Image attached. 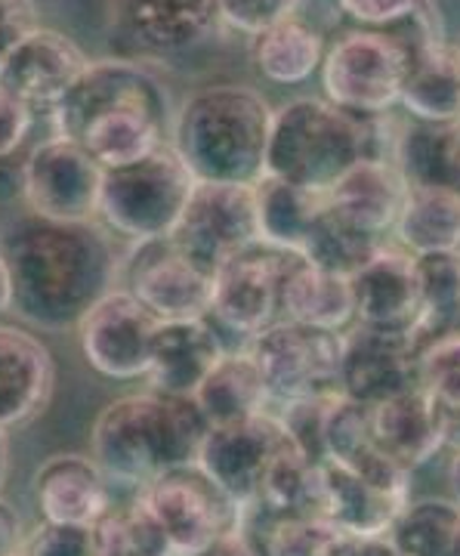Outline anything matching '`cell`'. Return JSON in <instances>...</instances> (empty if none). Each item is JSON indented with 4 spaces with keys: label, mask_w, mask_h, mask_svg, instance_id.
Listing matches in <instances>:
<instances>
[{
    "label": "cell",
    "mask_w": 460,
    "mask_h": 556,
    "mask_svg": "<svg viewBox=\"0 0 460 556\" xmlns=\"http://www.w3.org/2000/svg\"><path fill=\"white\" fill-rule=\"evenodd\" d=\"M0 257L10 273V313L40 331L78 328L118 288L120 260L93 219L62 223L25 214L0 232Z\"/></svg>",
    "instance_id": "6da1fadb"
},
{
    "label": "cell",
    "mask_w": 460,
    "mask_h": 556,
    "mask_svg": "<svg viewBox=\"0 0 460 556\" xmlns=\"http://www.w3.org/2000/svg\"><path fill=\"white\" fill-rule=\"evenodd\" d=\"M210 424L192 396L130 393L105 405L93 424L90 457L112 485L140 492L167 470L199 460L201 442Z\"/></svg>",
    "instance_id": "7a4b0ae2"
},
{
    "label": "cell",
    "mask_w": 460,
    "mask_h": 556,
    "mask_svg": "<svg viewBox=\"0 0 460 556\" xmlns=\"http://www.w3.org/2000/svg\"><path fill=\"white\" fill-rule=\"evenodd\" d=\"M272 112L254 87H201L177 109L170 146L199 182L257 186L266 177Z\"/></svg>",
    "instance_id": "3957f363"
},
{
    "label": "cell",
    "mask_w": 460,
    "mask_h": 556,
    "mask_svg": "<svg viewBox=\"0 0 460 556\" xmlns=\"http://www.w3.org/2000/svg\"><path fill=\"white\" fill-rule=\"evenodd\" d=\"M365 159V124L319 97H297L272 112L266 177L328 192Z\"/></svg>",
    "instance_id": "277c9868"
},
{
    "label": "cell",
    "mask_w": 460,
    "mask_h": 556,
    "mask_svg": "<svg viewBox=\"0 0 460 556\" xmlns=\"http://www.w3.org/2000/svg\"><path fill=\"white\" fill-rule=\"evenodd\" d=\"M199 179L164 142L140 161L105 167L97 217L133 241L170 239Z\"/></svg>",
    "instance_id": "5b68a950"
},
{
    "label": "cell",
    "mask_w": 460,
    "mask_h": 556,
    "mask_svg": "<svg viewBox=\"0 0 460 556\" xmlns=\"http://www.w3.org/2000/svg\"><path fill=\"white\" fill-rule=\"evenodd\" d=\"M408 53L393 31L368 28L343 35L321 60L324 100L356 118L393 112L401 100Z\"/></svg>",
    "instance_id": "8992f818"
},
{
    "label": "cell",
    "mask_w": 460,
    "mask_h": 556,
    "mask_svg": "<svg viewBox=\"0 0 460 556\" xmlns=\"http://www.w3.org/2000/svg\"><path fill=\"white\" fill-rule=\"evenodd\" d=\"M133 501L155 519L174 556L201 554L217 538L241 529V507L199 464L167 470L142 485Z\"/></svg>",
    "instance_id": "52a82bcc"
},
{
    "label": "cell",
    "mask_w": 460,
    "mask_h": 556,
    "mask_svg": "<svg viewBox=\"0 0 460 556\" xmlns=\"http://www.w3.org/2000/svg\"><path fill=\"white\" fill-rule=\"evenodd\" d=\"M170 241L210 276L260 239L257 189L235 182H195Z\"/></svg>",
    "instance_id": "ba28073f"
},
{
    "label": "cell",
    "mask_w": 460,
    "mask_h": 556,
    "mask_svg": "<svg viewBox=\"0 0 460 556\" xmlns=\"http://www.w3.org/2000/svg\"><path fill=\"white\" fill-rule=\"evenodd\" d=\"M257 358L260 375L269 390V402H297V399L341 393L337 390V362H341V334L297 325L281 318L247 343Z\"/></svg>",
    "instance_id": "9c48e42d"
},
{
    "label": "cell",
    "mask_w": 460,
    "mask_h": 556,
    "mask_svg": "<svg viewBox=\"0 0 460 556\" xmlns=\"http://www.w3.org/2000/svg\"><path fill=\"white\" fill-rule=\"evenodd\" d=\"M217 0H108V31L124 60H170L217 31Z\"/></svg>",
    "instance_id": "30bf717a"
},
{
    "label": "cell",
    "mask_w": 460,
    "mask_h": 556,
    "mask_svg": "<svg viewBox=\"0 0 460 556\" xmlns=\"http://www.w3.org/2000/svg\"><path fill=\"white\" fill-rule=\"evenodd\" d=\"M297 254L272 248L266 241L251 244L232 260H226L214 273V303L210 316L229 334H239L247 343L266 328L279 325L281 288Z\"/></svg>",
    "instance_id": "8fae6325"
},
{
    "label": "cell",
    "mask_w": 460,
    "mask_h": 556,
    "mask_svg": "<svg viewBox=\"0 0 460 556\" xmlns=\"http://www.w3.org/2000/svg\"><path fill=\"white\" fill-rule=\"evenodd\" d=\"M100 189V161L75 139H43L22 164V199L38 217L62 223L97 219Z\"/></svg>",
    "instance_id": "7c38bea8"
},
{
    "label": "cell",
    "mask_w": 460,
    "mask_h": 556,
    "mask_svg": "<svg viewBox=\"0 0 460 556\" xmlns=\"http://www.w3.org/2000/svg\"><path fill=\"white\" fill-rule=\"evenodd\" d=\"M118 278L158 321L207 318L214 303V276L182 254L170 239L137 241L120 263Z\"/></svg>",
    "instance_id": "4fadbf2b"
},
{
    "label": "cell",
    "mask_w": 460,
    "mask_h": 556,
    "mask_svg": "<svg viewBox=\"0 0 460 556\" xmlns=\"http://www.w3.org/2000/svg\"><path fill=\"white\" fill-rule=\"evenodd\" d=\"M118 109H149L155 115L174 118L167 87L142 62L124 56L90 62L87 72L75 80V87L62 97L50 115L56 137L78 139L90 121Z\"/></svg>",
    "instance_id": "5bb4252c"
},
{
    "label": "cell",
    "mask_w": 460,
    "mask_h": 556,
    "mask_svg": "<svg viewBox=\"0 0 460 556\" xmlns=\"http://www.w3.org/2000/svg\"><path fill=\"white\" fill-rule=\"evenodd\" d=\"M288 445L291 437L284 433L279 415L263 412L235 424L210 427L195 464L244 510L254 504L272 460Z\"/></svg>",
    "instance_id": "9a60e30c"
},
{
    "label": "cell",
    "mask_w": 460,
    "mask_h": 556,
    "mask_svg": "<svg viewBox=\"0 0 460 556\" xmlns=\"http://www.w3.org/2000/svg\"><path fill=\"white\" fill-rule=\"evenodd\" d=\"M158 325V318L130 291L115 288L80 318L78 334L84 358L102 378H145L152 368V340Z\"/></svg>",
    "instance_id": "2e32d148"
},
{
    "label": "cell",
    "mask_w": 460,
    "mask_h": 556,
    "mask_svg": "<svg viewBox=\"0 0 460 556\" xmlns=\"http://www.w3.org/2000/svg\"><path fill=\"white\" fill-rule=\"evenodd\" d=\"M414 22L418 28L411 35L393 31L408 53L399 105L426 124H455L460 115V47L445 40L426 0Z\"/></svg>",
    "instance_id": "e0dca14e"
},
{
    "label": "cell",
    "mask_w": 460,
    "mask_h": 556,
    "mask_svg": "<svg viewBox=\"0 0 460 556\" xmlns=\"http://www.w3.org/2000/svg\"><path fill=\"white\" fill-rule=\"evenodd\" d=\"M418 387V350L408 334L378 331L353 321L341 334L337 390L359 405H381Z\"/></svg>",
    "instance_id": "ac0fdd59"
},
{
    "label": "cell",
    "mask_w": 460,
    "mask_h": 556,
    "mask_svg": "<svg viewBox=\"0 0 460 556\" xmlns=\"http://www.w3.org/2000/svg\"><path fill=\"white\" fill-rule=\"evenodd\" d=\"M349 278L359 325L408 338L414 334L421 318V278L414 254L399 244H381Z\"/></svg>",
    "instance_id": "d6986e66"
},
{
    "label": "cell",
    "mask_w": 460,
    "mask_h": 556,
    "mask_svg": "<svg viewBox=\"0 0 460 556\" xmlns=\"http://www.w3.org/2000/svg\"><path fill=\"white\" fill-rule=\"evenodd\" d=\"M90 60L78 43L53 28H35L13 47L0 65V87L25 102L31 112H53L62 97L87 72Z\"/></svg>",
    "instance_id": "ffe728a7"
},
{
    "label": "cell",
    "mask_w": 460,
    "mask_h": 556,
    "mask_svg": "<svg viewBox=\"0 0 460 556\" xmlns=\"http://www.w3.org/2000/svg\"><path fill=\"white\" fill-rule=\"evenodd\" d=\"M319 517L346 535H386L401 507L408 504L405 489L383 485L337 460H319Z\"/></svg>",
    "instance_id": "44dd1931"
},
{
    "label": "cell",
    "mask_w": 460,
    "mask_h": 556,
    "mask_svg": "<svg viewBox=\"0 0 460 556\" xmlns=\"http://www.w3.org/2000/svg\"><path fill=\"white\" fill-rule=\"evenodd\" d=\"M405 195L408 182L393 161L361 159L328 189V207L353 232L381 241L393 232Z\"/></svg>",
    "instance_id": "7402d4cb"
},
{
    "label": "cell",
    "mask_w": 460,
    "mask_h": 556,
    "mask_svg": "<svg viewBox=\"0 0 460 556\" xmlns=\"http://www.w3.org/2000/svg\"><path fill=\"white\" fill-rule=\"evenodd\" d=\"M35 497L43 522L93 529L112 510V482L93 457L56 455L35 473Z\"/></svg>",
    "instance_id": "603a6c76"
},
{
    "label": "cell",
    "mask_w": 460,
    "mask_h": 556,
    "mask_svg": "<svg viewBox=\"0 0 460 556\" xmlns=\"http://www.w3.org/2000/svg\"><path fill=\"white\" fill-rule=\"evenodd\" d=\"M226 350L229 346L222 343L210 318L161 321L152 340V368L145 378L158 393L192 396Z\"/></svg>",
    "instance_id": "cb8c5ba5"
},
{
    "label": "cell",
    "mask_w": 460,
    "mask_h": 556,
    "mask_svg": "<svg viewBox=\"0 0 460 556\" xmlns=\"http://www.w3.org/2000/svg\"><path fill=\"white\" fill-rule=\"evenodd\" d=\"M53 358L35 334L0 325V430H13L47 408L53 393Z\"/></svg>",
    "instance_id": "d4e9b609"
},
{
    "label": "cell",
    "mask_w": 460,
    "mask_h": 556,
    "mask_svg": "<svg viewBox=\"0 0 460 556\" xmlns=\"http://www.w3.org/2000/svg\"><path fill=\"white\" fill-rule=\"evenodd\" d=\"M371 430L386 455L414 470L445 448V412L421 383L371 408Z\"/></svg>",
    "instance_id": "484cf974"
},
{
    "label": "cell",
    "mask_w": 460,
    "mask_h": 556,
    "mask_svg": "<svg viewBox=\"0 0 460 556\" xmlns=\"http://www.w3.org/2000/svg\"><path fill=\"white\" fill-rule=\"evenodd\" d=\"M281 313L288 321L343 334L356 321L353 278L316 266V263H309L297 254L288 276H284Z\"/></svg>",
    "instance_id": "4316f807"
},
{
    "label": "cell",
    "mask_w": 460,
    "mask_h": 556,
    "mask_svg": "<svg viewBox=\"0 0 460 556\" xmlns=\"http://www.w3.org/2000/svg\"><path fill=\"white\" fill-rule=\"evenodd\" d=\"M192 399H195V405L210 427L263 415L272 405L266 380L260 375V365L251 356L247 346L226 350L220 362L207 371V378L201 380Z\"/></svg>",
    "instance_id": "83f0119b"
},
{
    "label": "cell",
    "mask_w": 460,
    "mask_h": 556,
    "mask_svg": "<svg viewBox=\"0 0 460 556\" xmlns=\"http://www.w3.org/2000/svg\"><path fill=\"white\" fill-rule=\"evenodd\" d=\"M393 236L414 257L460 251V192L408 186Z\"/></svg>",
    "instance_id": "f1b7e54d"
},
{
    "label": "cell",
    "mask_w": 460,
    "mask_h": 556,
    "mask_svg": "<svg viewBox=\"0 0 460 556\" xmlns=\"http://www.w3.org/2000/svg\"><path fill=\"white\" fill-rule=\"evenodd\" d=\"M254 189H257L260 239L281 251L303 254L316 223L328 207V192L301 189L272 177H263Z\"/></svg>",
    "instance_id": "f546056e"
},
{
    "label": "cell",
    "mask_w": 460,
    "mask_h": 556,
    "mask_svg": "<svg viewBox=\"0 0 460 556\" xmlns=\"http://www.w3.org/2000/svg\"><path fill=\"white\" fill-rule=\"evenodd\" d=\"M393 164L408 186L460 192V137L451 124H405Z\"/></svg>",
    "instance_id": "4dcf8cb0"
},
{
    "label": "cell",
    "mask_w": 460,
    "mask_h": 556,
    "mask_svg": "<svg viewBox=\"0 0 460 556\" xmlns=\"http://www.w3.org/2000/svg\"><path fill=\"white\" fill-rule=\"evenodd\" d=\"M324 60V38L301 16L279 22L254 38V65L263 78L294 87L309 80Z\"/></svg>",
    "instance_id": "1f68e13d"
},
{
    "label": "cell",
    "mask_w": 460,
    "mask_h": 556,
    "mask_svg": "<svg viewBox=\"0 0 460 556\" xmlns=\"http://www.w3.org/2000/svg\"><path fill=\"white\" fill-rule=\"evenodd\" d=\"M386 535L401 556H460V504L451 497L408 501Z\"/></svg>",
    "instance_id": "d6a6232c"
},
{
    "label": "cell",
    "mask_w": 460,
    "mask_h": 556,
    "mask_svg": "<svg viewBox=\"0 0 460 556\" xmlns=\"http://www.w3.org/2000/svg\"><path fill=\"white\" fill-rule=\"evenodd\" d=\"M421 278V318L414 328V350L426 346L460 325V251L418 257Z\"/></svg>",
    "instance_id": "836d02e7"
},
{
    "label": "cell",
    "mask_w": 460,
    "mask_h": 556,
    "mask_svg": "<svg viewBox=\"0 0 460 556\" xmlns=\"http://www.w3.org/2000/svg\"><path fill=\"white\" fill-rule=\"evenodd\" d=\"M260 556H337L346 532L321 517H276L241 522Z\"/></svg>",
    "instance_id": "e575fe53"
},
{
    "label": "cell",
    "mask_w": 460,
    "mask_h": 556,
    "mask_svg": "<svg viewBox=\"0 0 460 556\" xmlns=\"http://www.w3.org/2000/svg\"><path fill=\"white\" fill-rule=\"evenodd\" d=\"M93 544L97 556H174L155 519L137 501L124 510H108L93 526Z\"/></svg>",
    "instance_id": "d590c367"
},
{
    "label": "cell",
    "mask_w": 460,
    "mask_h": 556,
    "mask_svg": "<svg viewBox=\"0 0 460 556\" xmlns=\"http://www.w3.org/2000/svg\"><path fill=\"white\" fill-rule=\"evenodd\" d=\"M418 383L445 412L460 408V325L418 350Z\"/></svg>",
    "instance_id": "8d00e7d4"
},
{
    "label": "cell",
    "mask_w": 460,
    "mask_h": 556,
    "mask_svg": "<svg viewBox=\"0 0 460 556\" xmlns=\"http://www.w3.org/2000/svg\"><path fill=\"white\" fill-rule=\"evenodd\" d=\"M334 396H337V393L297 399V402L281 405L279 412L284 433L291 437V442H294L312 464L324 460V417H328V408H331Z\"/></svg>",
    "instance_id": "74e56055"
},
{
    "label": "cell",
    "mask_w": 460,
    "mask_h": 556,
    "mask_svg": "<svg viewBox=\"0 0 460 556\" xmlns=\"http://www.w3.org/2000/svg\"><path fill=\"white\" fill-rule=\"evenodd\" d=\"M303 0H217L220 22L241 35L257 38L266 28L297 16Z\"/></svg>",
    "instance_id": "f35d334b"
},
{
    "label": "cell",
    "mask_w": 460,
    "mask_h": 556,
    "mask_svg": "<svg viewBox=\"0 0 460 556\" xmlns=\"http://www.w3.org/2000/svg\"><path fill=\"white\" fill-rule=\"evenodd\" d=\"M22 556H97L93 529L43 522L35 535L22 541Z\"/></svg>",
    "instance_id": "ab89813d"
},
{
    "label": "cell",
    "mask_w": 460,
    "mask_h": 556,
    "mask_svg": "<svg viewBox=\"0 0 460 556\" xmlns=\"http://www.w3.org/2000/svg\"><path fill=\"white\" fill-rule=\"evenodd\" d=\"M346 16H353L368 28H389L399 25L408 16H414L423 7V0H337Z\"/></svg>",
    "instance_id": "60d3db41"
},
{
    "label": "cell",
    "mask_w": 460,
    "mask_h": 556,
    "mask_svg": "<svg viewBox=\"0 0 460 556\" xmlns=\"http://www.w3.org/2000/svg\"><path fill=\"white\" fill-rule=\"evenodd\" d=\"M38 28L35 0H0V65L25 35Z\"/></svg>",
    "instance_id": "b9f144b4"
},
{
    "label": "cell",
    "mask_w": 460,
    "mask_h": 556,
    "mask_svg": "<svg viewBox=\"0 0 460 556\" xmlns=\"http://www.w3.org/2000/svg\"><path fill=\"white\" fill-rule=\"evenodd\" d=\"M31 121H35V112L0 87V161L10 159L25 142Z\"/></svg>",
    "instance_id": "7bdbcfd3"
},
{
    "label": "cell",
    "mask_w": 460,
    "mask_h": 556,
    "mask_svg": "<svg viewBox=\"0 0 460 556\" xmlns=\"http://www.w3.org/2000/svg\"><path fill=\"white\" fill-rule=\"evenodd\" d=\"M337 556H401L389 535H343Z\"/></svg>",
    "instance_id": "ee69618b"
},
{
    "label": "cell",
    "mask_w": 460,
    "mask_h": 556,
    "mask_svg": "<svg viewBox=\"0 0 460 556\" xmlns=\"http://www.w3.org/2000/svg\"><path fill=\"white\" fill-rule=\"evenodd\" d=\"M22 554V522L20 514L0 501V556Z\"/></svg>",
    "instance_id": "f6af8a7d"
},
{
    "label": "cell",
    "mask_w": 460,
    "mask_h": 556,
    "mask_svg": "<svg viewBox=\"0 0 460 556\" xmlns=\"http://www.w3.org/2000/svg\"><path fill=\"white\" fill-rule=\"evenodd\" d=\"M195 556H260V551H257V544L244 535L241 529H235V532H229V535L217 538L210 547H204V551Z\"/></svg>",
    "instance_id": "bcb514c9"
},
{
    "label": "cell",
    "mask_w": 460,
    "mask_h": 556,
    "mask_svg": "<svg viewBox=\"0 0 460 556\" xmlns=\"http://www.w3.org/2000/svg\"><path fill=\"white\" fill-rule=\"evenodd\" d=\"M445 412V408H442ZM445 445L448 448H460V408L455 412H445Z\"/></svg>",
    "instance_id": "7dc6e473"
},
{
    "label": "cell",
    "mask_w": 460,
    "mask_h": 556,
    "mask_svg": "<svg viewBox=\"0 0 460 556\" xmlns=\"http://www.w3.org/2000/svg\"><path fill=\"white\" fill-rule=\"evenodd\" d=\"M10 313V273H7V263L0 257V316Z\"/></svg>",
    "instance_id": "c3c4849f"
},
{
    "label": "cell",
    "mask_w": 460,
    "mask_h": 556,
    "mask_svg": "<svg viewBox=\"0 0 460 556\" xmlns=\"http://www.w3.org/2000/svg\"><path fill=\"white\" fill-rule=\"evenodd\" d=\"M448 482H451V501L460 504V448L451 457V467H448Z\"/></svg>",
    "instance_id": "681fc988"
},
{
    "label": "cell",
    "mask_w": 460,
    "mask_h": 556,
    "mask_svg": "<svg viewBox=\"0 0 460 556\" xmlns=\"http://www.w3.org/2000/svg\"><path fill=\"white\" fill-rule=\"evenodd\" d=\"M7 464H10V452H7V430H0V489L7 479Z\"/></svg>",
    "instance_id": "f907efd6"
},
{
    "label": "cell",
    "mask_w": 460,
    "mask_h": 556,
    "mask_svg": "<svg viewBox=\"0 0 460 556\" xmlns=\"http://www.w3.org/2000/svg\"><path fill=\"white\" fill-rule=\"evenodd\" d=\"M451 127H455V130H458V137H460V115H458V121H455V124H451Z\"/></svg>",
    "instance_id": "816d5d0a"
},
{
    "label": "cell",
    "mask_w": 460,
    "mask_h": 556,
    "mask_svg": "<svg viewBox=\"0 0 460 556\" xmlns=\"http://www.w3.org/2000/svg\"><path fill=\"white\" fill-rule=\"evenodd\" d=\"M16 556H22V554H16Z\"/></svg>",
    "instance_id": "f5cc1de1"
}]
</instances>
